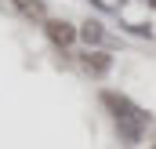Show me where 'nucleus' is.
Here are the masks:
<instances>
[{
  "label": "nucleus",
  "mask_w": 156,
  "mask_h": 149,
  "mask_svg": "<svg viewBox=\"0 0 156 149\" xmlns=\"http://www.w3.org/2000/svg\"><path fill=\"white\" fill-rule=\"evenodd\" d=\"M98 98H102V106H105V109L116 116V124H120V120H138V124H145V127L153 124V113H145L142 106H134L127 95H116V91H102Z\"/></svg>",
  "instance_id": "f257e3e1"
},
{
  "label": "nucleus",
  "mask_w": 156,
  "mask_h": 149,
  "mask_svg": "<svg viewBox=\"0 0 156 149\" xmlns=\"http://www.w3.org/2000/svg\"><path fill=\"white\" fill-rule=\"evenodd\" d=\"M44 37L51 40L58 51H66V47L80 37V29L73 26V22H66V18H44Z\"/></svg>",
  "instance_id": "f03ea898"
},
{
  "label": "nucleus",
  "mask_w": 156,
  "mask_h": 149,
  "mask_svg": "<svg viewBox=\"0 0 156 149\" xmlns=\"http://www.w3.org/2000/svg\"><path fill=\"white\" fill-rule=\"evenodd\" d=\"M76 62H80V69H83L87 76H94V80L105 76L109 69H113V55L102 51V47H87L83 55H76Z\"/></svg>",
  "instance_id": "7ed1b4c3"
},
{
  "label": "nucleus",
  "mask_w": 156,
  "mask_h": 149,
  "mask_svg": "<svg viewBox=\"0 0 156 149\" xmlns=\"http://www.w3.org/2000/svg\"><path fill=\"white\" fill-rule=\"evenodd\" d=\"M80 40L87 44V47H102L105 44V29H102V22L98 18H87V22H80Z\"/></svg>",
  "instance_id": "20e7f679"
},
{
  "label": "nucleus",
  "mask_w": 156,
  "mask_h": 149,
  "mask_svg": "<svg viewBox=\"0 0 156 149\" xmlns=\"http://www.w3.org/2000/svg\"><path fill=\"white\" fill-rule=\"evenodd\" d=\"M15 7L26 18H44V0H15Z\"/></svg>",
  "instance_id": "39448f33"
},
{
  "label": "nucleus",
  "mask_w": 156,
  "mask_h": 149,
  "mask_svg": "<svg viewBox=\"0 0 156 149\" xmlns=\"http://www.w3.org/2000/svg\"><path fill=\"white\" fill-rule=\"evenodd\" d=\"M120 26H123L131 37H149V40H153V29H149V26H142V22H120Z\"/></svg>",
  "instance_id": "423d86ee"
},
{
  "label": "nucleus",
  "mask_w": 156,
  "mask_h": 149,
  "mask_svg": "<svg viewBox=\"0 0 156 149\" xmlns=\"http://www.w3.org/2000/svg\"><path fill=\"white\" fill-rule=\"evenodd\" d=\"M123 4H127V0H113V7H123Z\"/></svg>",
  "instance_id": "0eeeda50"
},
{
  "label": "nucleus",
  "mask_w": 156,
  "mask_h": 149,
  "mask_svg": "<svg viewBox=\"0 0 156 149\" xmlns=\"http://www.w3.org/2000/svg\"><path fill=\"white\" fill-rule=\"evenodd\" d=\"M145 4H153V7H156V0H145Z\"/></svg>",
  "instance_id": "6e6552de"
},
{
  "label": "nucleus",
  "mask_w": 156,
  "mask_h": 149,
  "mask_svg": "<svg viewBox=\"0 0 156 149\" xmlns=\"http://www.w3.org/2000/svg\"><path fill=\"white\" fill-rule=\"evenodd\" d=\"M153 149H156V146H153Z\"/></svg>",
  "instance_id": "1a4fd4ad"
}]
</instances>
